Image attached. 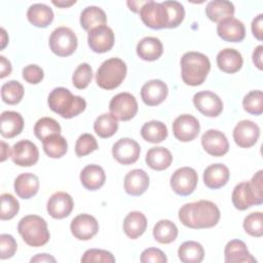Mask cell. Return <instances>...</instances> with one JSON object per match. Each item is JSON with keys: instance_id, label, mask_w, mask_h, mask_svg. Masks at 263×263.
<instances>
[{"instance_id": "1", "label": "cell", "mask_w": 263, "mask_h": 263, "mask_svg": "<svg viewBox=\"0 0 263 263\" xmlns=\"http://www.w3.org/2000/svg\"><path fill=\"white\" fill-rule=\"evenodd\" d=\"M179 219L191 229H204L216 226L220 220V210L210 200L189 202L179 210Z\"/></svg>"}, {"instance_id": "2", "label": "cell", "mask_w": 263, "mask_h": 263, "mask_svg": "<svg viewBox=\"0 0 263 263\" xmlns=\"http://www.w3.org/2000/svg\"><path fill=\"white\" fill-rule=\"evenodd\" d=\"M51 111L63 118H72L82 113L86 108V101L79 96H74L66 87L53 88L47 99Z\"/></svg>"}, {"instance_id": "3", "label": "cell", "mask_w": 263, "mask_h": 263, "mask_svg": "<svg viewBox=\"0 0 263 263\" xmlns=\"http://www.w3.org/2000/svg\"><path fill=\"white\" fill-rule=\"evenodd\" d=\"M210 70V60L201 52L188 51L181 58L182 80L187 85L197 86L202 84Z\"/></svg>"}, {"instance_id": "4", "label": "cell", "mask_w": 263, "mask_h": 263, "mask_svg": "<svg viewBox=\"0 0 263 263\" xmlns=\"http://www.w3.org/2000/svg\"><path fill=\"white\" fill-rule=\"evenodd\" d=\"M17 231L30 247H42L48 242L50 234L46 221L37 215L23 217L17 224Z\"/></svg>"}, {"instance_id": "5", "label": "cell", "mask_w": 263, "mask_h": 263, "mask_svg": "<svg viewBox=\"0 0 263 263\" xmlns=\"http://www.w3.org/2000/svg\"><path fill=\"white\" fill-rule=\"evenodd\" d=\"M126 71V65L121 59H108L99 67L96 74V82L101 88L114 89L124 80Z\"/></svg>"}, {"instance_id": "6", "label": "cell", "mask_w": 263, "mask_h": 263, "mask_svg": "<svg viewBox=\"0 0 263 263\" xmlns=\"http://www.w3.org/2000/svg\"><path fill=\"white\" fill-rule=\"evenodd\" d=\"M77 36L67 27L54 29L49 36V47L59 57L71 55L77 48Z\"/></svg>"}, {"instance_id": "7", "label": "cell", "mask_w": 263, "mask_h": 263, "mask_svg": "<svg viewBox=\"0 0 263 263\" xmlns=\"http://www.w3.org/2000/svg\"><path fill=\"white\" fill-rule=\"evenodd\" d=\"M140 17L142 22L151 29H163L167 28L168 15L165 6L162 2L146 1V3L140 9Z\"/></svg>"}, {"instance_id": "8", "label": "cell", "mask_w": 263, "mask_h": 263, "mask_svg": "<svg viewBox=\"0 0 263 263\" xmlns=\"http://www.w3.org/2000/svg\"><path fill=\"white\" fill-rule=\"evenodd\" d=\"M110 113L121 121H127L138 112V102L129 92H120L114 96L109 103Z\"/></svg>"}, {"instance_id": "9", "label": "cell", "mask_w": 263, "mask_h": 263, "mask_svg": "<svg viewBox=\"0 0 263 263\" xmlns=\"http://www.w3.org/2000/svg\"><path fill=\"white\" fill-rule=\"evenodd\" d=\"M198 181L197 173L194 168L183 166L176 170L171 177V187L178 195H190L196 188Z\"/></svg>"}, {"instance_id": "10", "label": "cell", "mask_w": 263, "mask_h": 263, "mask_svg": "<svg viewBox=\"0 0 263 263\" xmlns=\"http://www.w3.org/2000/svg\"><path fill=\"white\" fill-rule=\"evenodd\" d=\"M200 130V125L194 116L182 114L173 122V134L181 142H190L194 140Z\"/></svg>"}, {"instance_id": "11", "label": "cell", "mask_w": 263, "mask_h": 263, "mask_svg": "<svg viewBox=\"0 0 263 263\" xmlns=\"http://www.w3.org/2000/svg\"><path fill=\"white\" fill-rule=\"evenodd\" d=\"M10 156L12 161L18 166H32L39 159V151L33 142L22 140L12 146Z\"/></svg>"}, {"instance_id": "12", "label": "cell", "mask_w": 263, "mask_h": 263, "mask_svg": "<svg viewBox=\"0 0 263 263\" xmlns=\"http://www.w3.org/2000/svg\"><path fill=\"white\" fill-rule=\"evenodd\" d=\"M195 108L208 117H217L223 111V103L218 95L210 90L196 92L193 96Z\"/></svg>"}, {"instance_id": "13", "label": "cell", "mask_w": 263, "mask_h": 263, "mask_svg": "<svg viewBox=\"0 0 263 263\" xmlns=\"http://www.w3.org/2000/svg\"><path fill=\"white\" fill-rule=\"evenodd\" d=\"M141 148L138 142L129 138L119 139L112 147L113 157L121 164L135 163L140 156Z\"/></svg>"}, {"instance_id": "14", "label": "cell", "mask_w": 263, "mask_h": 263, "mask_svg": "<svg viewBox=\"0 0 263 263\" xmlns=\"http://www.w3.org/2000/svg\"><path fill=\"white\" fill-rule=\"evenodd\" d=\"M87 43L95 52H107L114 45V33L112 29L106 25L99 26L88 32Z\"/></svg>"}, {"instance_id": "15", "label": "cell", "mask_w": 263, "mask_h": 263, "mask_svg": "<svg viewBox=\"0 0 263 263\" xmlns=\"http://www.w3.org/2000/svg\"><path fill=\"white\" fill-rule=\"evenodd\" d=\"M260 136L259 126L252 120H240L233 129V140L240 148H251Z\"/></svg>"}, {"instance_id": "16", "label": "cell", "mask_w": 263, "mask_h": 263, "mask_svg": "<svg viewBox=\"0 0 263 263\" xmlns=\"http://www.w3.org/2000/svg\"><path fill=\"white\" fill-rule=\"evenodd\" d=\"M70 230L75 238L88 240L98 233L99 223L95 217L88 214H80L72 220Z\"/></svg>"}, {"instance_id": "17", "label": "cell", "mask_w": 263, "mask_h": 263, "mask_svg": "<svg viewBox=\"0 0 263 263\" xmlns=\"http://www.w3.org/2000/svg\"><path fill=\"white\" fill-rule=\"evenodd\" d=\"M201 145L206 153L220 157L229 150V143L226 136L218 129H209L201 137Z\"/></svg>"}, {"instance_id": "18", "label": "cell", "mask_w": 263, "mask_h": 263, "mask_svg": "<svg viewBox=\"0 0 263 263\" xmlns=\"http://www.w3.org/2000/svg\"><path fill=\"white\" fill-rule=\"evenodd\" d=\"M232 203L235 209L245 211L253 205H259L263 202V199L258 197L251 187L250 182H241L237 184L231 195Z\"/></svg>"}, {"instance_id": "19", "label": "cell", "mask_w": 263, "mask_h": 263, "mask_svg": "<svg viewBox=\"0 0 263 263\" xmlns=\"http://www.w3.org/2000/svg\"><path fill=\"white\" fill-rule=\"evenodd\" d=\"M167 85L159 79L147 81L141 88L142 101L147 106H157L161 104L167 97Z\"/></svg>"}, {"instance_id": "20", "label": "cell", "mask_w": 263, "mask_h": 263, "mask_svg": "<svg viewBox=\"0 0 263 263\" xmlns=\"http://www.w3.org/2000/svg\"><path fill=\"white\" fill-rule=\"evenodd\" d=\"M74 208V201L67 192H55L47 200V212L53 219L68 217Z\"/></svg>"}, {"instance_id": "21", "label": "cell", "mask_w": 263, "mask_h": 263, "mask_svg": "<svg viewBox=\"0 0 263 263\" xmlns=\"http://www.w3.org/2000/svg\"><path fill=\"white\" fill-rule=\"evenodd\" d=\"M217 33L227 42H240L246 37V28L239 20L228 17L218 23Z\"/></svg>"}, {"instance_id": "22", "label": "cell", "mask_w": 263, "mask_h": 263, "mask_svg": "<svg viewBox=\"0 0 263 263\" xmlns=\"http://www.w3.org/2000/svg\"><path fill=\"white\" fill-rule=\"evenodd\" d=\"M149 187V176L144 170L135 168L124 177V190L133 196L142 195Z\"/></svg>"}, {"instance_id": "23", "label": "cell", "mask_w": 263, "mask_h": 263, "mask_svg": "<svg viewBox=\"0 0 263 263\" xmlns=\"http://www.w3.org/2000/svg\"><path fill=\"white\" fill-rule=\"evenodd\" d=\"M226 263H256L257 260L250 254L247 245L240 239H232L227 242L225 250Z\"/></svg>"}, {"instance_id": "24", "label": "cell", "mask_w": 263, "mask_h": 263, "mask_svg": "<svg viewBox=\"0 0 263 263\" xmlns=\"http://www.w3.org/2000/svg\"><path fill=\"white\" fill-rule=\"evenodd\" d=\"M230 173L223 163L209 165L203 172V183L210 189H219L225 186L229 180Z\"/></svg>"}, {"instance_id": "25", "label": "cell", "mask_w": 263, "mask_h": 263, "mask_svg": "<svg viewBox=\"0 0 263 263\" xmlns=\"http://www.w3.org/2000/svg\"><path fill=\"white\" fill-rule=\"evenodd\" d=\"M24 128V119L15 111H4L0 118V133L4 138H14Z\"/></svg>"}, {"instance_id": "26", "label": "cell", "mask_w": 263, "mask_h": 263, "mask_svg": "<svg viewBox=\"0 0 263 263\" xmlns=\"http://www.w3.org/2000/svg\"><path fill=\"white\" fill-rule=\"evenodd\" d=\"M106 181V175L102 166L98 164H88L80 173V182L87 190L100 189Z\"/></svg>"}, {"instance_id": "27", "label": "cell", "mask_w": 263, "mask_h": 263, "mask_svg": "<svg viewBox=\"0 0 263 263\" xmlns=\"http://www.w3.org/2000/svg\"><path fill=\"white\" fill-rule=\"evenodd\" d=\"M242 63L241 53L234 48H224L217 54V65L225 73H236L240 70Z\"/></svg>"}, {"instance_id": "28", "label": "cell", "mask_w": 263, "mask_h": 263, "mask_svg": "<svg viewBox=\"0 0 263 263\" xmlns=\"http://www.w3.org/2000/svg\"><path fill=\"white\" fill-rule=\"evenodd\" d=\"M14 191L23 199H29L37 194L39 189V179L31 173H24L14 180Z\"/></svg>"}, {"instance_id": "29", "label": "cell", "mask_w": 263, "mask_h": 263, "mask_svg": "<svg viewBox=\"0 0 263 263\" xmlns=\"http://www.w3.org/2000/svg\"><path fill=\"white\" fill-rule=\"evenodd\" d=\"M162 51V43L156 37H144L137 44V53L144 61H156L161 57Z\"/></svg>"}, {"instance_id": "30", "label": "cell", "mask_w": 263, "mask_h": 263, "mask_svg": "<svg viewBox=\"0 0 263 263\" xmlns=\"http://www.w3.org/2000/svg\"><path fill=\"white\" fill-rule=\"evenodd\" d=\"M123 231L132 239L141 236L147 228V219L141 212L134 211L126 215L123 220Z\"/></svg>"}, {"instance_id": "31", "label": "cell", "mask_w": 263, "mask_h": 263, "mask_svg": "<svg viewBox=\"0 0 263 263\" xmlns=\"http://www.w3.org/2000/svg\"><path fill=\"white\" fill-rule=\"evenodd\" d=\"M235 8L232 2L227 0L210 1L205 6L206 16L215 23H219L225 18L233 17Z\"/></svg>"}, {"instance_id": "32", "label": "cell", "mask_w": 263, "mask_h": 263, "mask_svg": "<svg viewBox=\"0 0 263 263\" xmlns=\"http://www.w3.org/2000/svg\"><path fill=\"white\" fill-rule=\"evenodd\" d=\"M27 17L33 26L46 28L53 21V11L46 4L35 3L28 8Z\"/></svg>"}, {"instance_id": "33", "label": "cell", "mask_w": 263, "mask_h": 263, "mask_svg": "<svg viewBox=\"0 0 263 263\" xmlns=\"http://www.w3.org/2000/svg\"><path fill=\"white\" fill-rule=\"evenodd\" d=\"M173 161L172 153L164 147H152L147 151L146 162L154 171L166 170Z\"/></svg>"}, {"instance_id": "34", "label": "cell", "mask_w": 263, "mask_h": 263, "mask_svg": "<svg viewBox=\"0 0 263 263\" xmlns=\"http://www.w3.org/2000/svg\"><path fill=\"white\" fill-rule=\"evenodd\" d=\"M107 23L105 11L98 6H87L80 14V25L85 31H90L93 28L103 26Z\"/></svg>"}, {"instance_id": "35", "label": "cell", "mask_w": 263, "mask_h": 263, "mask_svg": "<svg viewBox=\"0 0 263 263\" xmlns=\"http://www.w3.org/2000/svg\"><path fill=\"white\" fill-rule=\"evenodd\" d=\"M178 256L184 263H200L204 257V250L199 242L188 240L179 247Z\"/></svg>"}, {"instance_id": "36", "label": "cell", "mask_w": 263, "mask_h": 263, "mask_svg": "<svg viewBox=\"0 0 263 263\" xmlns=\"http://www.w3.org/2000/svg\"><path fill=\"white\" fill-rule=\"evenodd\" d=\"M141 136L145 141L157 144L166 139L167 127L161 121L151 120L144 123L141 128Z\"/></svg>"}, {"instance_id": "37", "label": "cell", "mask_w": 263, "mask_h": 263, "mask_svg": "<svg viewBox=\"0 0 263 263\" xmlns=\"http://www.w3.org/2000/svg\"><path fill=\"white\" fill-rule=\"evenodd\" d=\"M45 154L51 158H61L68 151L67 140L60 134L48 136L42 141Z\"/></svg>"}, {"instance_id": "38", "label": "cell", "mask_w": 263, "mask_h": 263, "mask_svg": "<svg viewBox=\"0 0 263 263\" xmlns=\"http://www.w3.org/2000/svg\"><path fill=\"white\" fill-rule=\"evenodd\" d=\"M153 236L159 243H171L178 236V228L172 221L163 219L154 225Z\"/></svg>"}, {"instance_id": "39", "label": "cell", "mask_w": 263, "mask_h": 263, "mask_svg": "<svg viewBox=\"0 0 263 263\" xmlns=\"http://www.w3.org/2000/svg\"><path fill=\"white\" fill-rule=\"evenodd\" d=\"M118 129V120L111 113L100 115L93 122V130L101 138H110Z\"/></svg>"}, {"instance_id": "40", "label": "cell", "mask_w": 263, "mask_h": 263, "mask_svg": "<svg viewBox=\"0 0 263 263\" xmlns=\"http://www.w3.org/2000/svg\"><path fill=\"white\" fill-rule=\"evenodd\" d=\"M25 93L24 86L16 80H10L1 86L2 101L8 105L18 104Z\"/></svg>"}, {"instance_id": "41", "label": "cell", "mask_w": 263, "mask_h": 263, "mask_svg": "<svg viewBox=\"0 0 263 263\" xmlns=\"http://www.w3.org/2000/svg\"><path fill=\"white\" fill-rule=\"evenodd\" d=\"M61 129L59 122L51 117H42L34 125V134L40 141H43L50 135L60 134Z\"/></svg>"}, {"instance_id": "42", "label": "cell", "mask_w": 263, "mask_h": 263, "mask_svg": "<svg viewBox=\"0 0 263 263\" xmlns=\"http://www.w3.org/2000/svg\"><path fill=\"white\" fill-rule=\"evenodd\" d=\"M242 106L248 113L261 115L263 112V92L258 89L250 91L245 96Z\"/></svg>"}, {"instance_id": "43", "label": "cell", "mask_w": 263, "mask_h": 263, "mask_svg": "<svg viewBox=\"0 0 263 263\" xmlns=\"http://www.w3.org/2000/svg\"><path fill=\"white\" fill-rule=\"evenodd\" d=\"M162 4L165 6L168 15L167 28H177L185 17L184 6L178 1H163Z\"/></svg>"}, {"instance_id": "44", "label": "cell", "mask_w": 263, "mask_h": 263, "mask_svg": "<svg viewBox=\"0 0 263 263\" xmlns=\"http://www.w3.org/2000/svg\"><path fill=\"white\" fill-rule=\"evenodd\" d=\"M245 231L255 237H261L263 235V215L261 212H255L249 214L242 223Z\"/></svg>"}, {"instance_id": "45", "label": "cell", "mask_w": 263, "mask_h": 263, "mask_svg": "<svg viewBox=\"0 0 263 263\" xmlns=\"http://www.w3.org/2000/svg\"><path fill=\"white\" fill-rule=\"evenodd\" d=\"M91 78H92L91 67L87 63H82L75 69L72 76V82L77 89H84L90 83Z\"/></svg>"}, {"instance_id": "46", "label": "cell", "mask_w": 263, "mask_h": 263, "mask_svg": "<svg viewBox=\"0 0 263 263\" xmlns=\"http://www.w3.org/2000/svg\"><path fill=\"white\" fill-rule=\"evenodd\" d=\"M20 211V203L16 198L9 193L1 194V212L0 219L10 220L12 219Z\"/></svg>"}, {"instance_id": "47", "label": "cell", "mask_w": 263, "mask_h": 263, "mask_svg": "<svg viewBox=\"0 0 263 263\" xmlns=\"http://www.w3.org/2000/svg\"><path fill=\"white\" fill-rule=\"evenodd\" d=\"M99 148L96 138L90 134H82L76 141L75 153L78 157L85 156Z\"/></svg>"}, {"instance_id": "48", "label": "cell", "mask_w": 263, "mask_h": 263, "mask_svg": "<svg viewBox=\"0 0 263 263\" xmlns=\"http://www.w3.org/2000/svg\"><path fill=\"white\" fill-rule=\"evenodd\" d=\"M81 262L83 263H91V262H102V263H114L115 257L112 253L106 250L100 249H89L84 252L81 257Z\"/></svg>"}, {"instance_id": "49", "label": "cell", "mask_w": 263, "mask_h": 263, "mask_svg": "<svg viewBox=\"0 0 263 263\" xmlns=\"http://www.w3.org/2000/svg\"><path fill=\"white\" fill-rule=\"evenodd\" d=\"M17 249L16 241L14 237L10 234L0 235V258L2 260L11 258Z\"/></svg>"}, {"instance_id": "50", "label": "cell", "mask_w": 263, "mask_h": 263, "mask_svg": "<svg viewBox=\"0 0 263 263\" xmlns=\"http://www.w3.org/2000/svg\"><path fill=\"white\" fill-rule=\"evenodd\" d=\"M43 77L44 72L38 65L31 64L23 69V78L30 84H38L42 81Z\"/></svg>"}, {"instance_id": "51", "label": "cell", "mask_w": 263, "mask_h": 263, "mask_svg": "<svg viewBox=\"0 0 263 263\" xmlns=\"http://www.w3.org/2000/svg\"><path fill=\"white\" fill-rule=\"evenodd\" d=\"M140 261L142 263H165L167 259L161 250L157 248H148L142 252Z\"/></svg>"}, {"instance_id": "52", "label": "cell", "mask_w": 263, "mask_h": 263, "mask_svg": "<svg viewBox=\"0 0 263 263\" xmlns=\"http://www.w3.org/2000/svg\"><path fill=\"white\" fill-rule=\"evenodd\" d=\"M252 33L258 40L263 39V14H258L252 22Z\"/></svg>"}, {"instance_id": "53", "label": "cell", "mask_w": 263, "mask_h": 263, "mask_svg": "<svg viewBox=\"0 0 263 263\" xmlns=\"http://www.w3.org/2000/svg\"><path fill=\"white\" fill-rule=\"evenodd\" d=\"M11 70L12 67L10 62L4 55H0V78H4L10 75Z\"/></svg>"}, {"instance_id": "54", "label": "cell", "mask_w": 263, "mask_h": 263, "mask_svg": "<svg viewBox=\"0 0 263 263\" xmlns=\"http://www.w3.org/2000/svg\"><path fill=\"white\" fill-rule=\"evenodd\" d=\"M263 46L262 45H258L254 51H253V63L255 64V66L259 69L262 70L263 69Z\"/></svg>"}, {"instance_id": "55", "label": "cell", "mask_w": 263, "mask_h": 263, "mask_svg": "<svg viewBox=\"0 0 263 263\" xmlns=\"http://www.w3.org/2000/svg\"><path fill=\"white\" fill-rule=\"evenodd\" d=\"M30 262L31 263H33V262H55V259L52 257V256H50V255H48V254H38V255H36L35 257H33L31 260H30Z\"/></svg>"}, {"instance_id": "56", "label": "cell", "mask_w": 263, "mask_h": 263, "mask_svg": "<svg viewBox=\"0 0 263 263\" xmlns=\"http://www.w3.org/2000/svg\"><path fill=\"white\" fill-rule=\"evenodd\" d=\"M146 3V1H127V5L134 12H140L141 7Z\"/></svg>"}, {"instance_id": "57", "label": "cell", "mask_w": 263, "mask_h": 263, "mask_svg": "<svg viewBox=\"0 0 263 263\" xmlns=\"http://www.w3.org/2000/svg\"><path fill=\"white\" fill-rule=\"evenodd\" d=\"M1 161H4L9 155H11L10 153V149H9V146L5 143V142H1Z\"/></svg>"}, {"instance_id": "58", "label": "cell", "mask_w": 263, "mask_h": 263, "mask_svg": "<svg viewBox=\"0 0 263 263\" xmlns=\"http://www.w3.org/2000/svg\"><path fill=\"white\" fill-rule=\"evenodd\" d=\"M76 1H52V4H54L55 6H59V7H69L73 4H75Z\"/></svg>"}, {"instance_id": "59", "label": "cell", "mask_w": 263, "mask_h": 263, "mask_svg": "<svg viewBox=\"0 0 263 263\" xmlns=\"http://www.w3.org/2000/svg\"><path fill=\"white\" fill-rule=\"evenodd\" d=\"M7 41H8V37L6 35V32L3 28H1V49H3L6 46Z\"/></svg>"}]
</instances>
